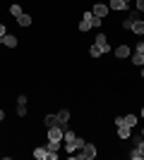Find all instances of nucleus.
Returning <instances> with one entry per match:
<instances>
[{
  "instance_id": "24",
  "label": "nucleus",
  "mask_w": 144,
  "mask_h": 160,
  "mask_svg": "<svg viewBox=\"0 0 144 160\" xmlns=\"http://www.w3.org/2000/svg\"><path fill=\"white\" fill-rule=\"evenodd\" d=\"M137 10H139V12H144V0H137Z\"/></svg>"
},
{
  "instance_id": "2",
  "label": "nucleus",
  "mask_w": 144,
  "mask_h": 160,
  "mask_svg": "<svg viewBox=\"0 0 144 160\" xmlns=\"http://www.w3.org/2000/svg\"><path fill=\"white\" fill-rule=\"evenodd\" d=\"M65 124H55V127H48V141H62V136H65Z\"/></svg>"
},
{
  "instance_id": "26",
  "label": "nucleus",
  "mask_w": 144,
  "mask_h": 160,
  "mask_svg": "<svg viewBox=\"0 0 144 160\" xmlns=\"http://www.w3.org/2000/svg\"><path fill=\"white\" fill-rule=\"evenodd\" d=\"M5 120V110H0V122Z\"/></svg>"
},
{
  "instance_id": "4",
  "label": "nucleus",
  "mask_w": 144,
  "mask_h": 160,
  "mask_svg": "<svg viewBox=\"0 0 144 160\" xmlns=\"http://www.w3.org/2000/svg\"><path fill=\"white\" fill-rule=\"evenodd\" d=\"M60 143H62V141H48V143H46V148H48V160H55V158H58Z\"/></svg>"
},
{
  "instance_id": "9",
  "label": "nucleus",
  "mask_w": 144,
  "mask_h": 160,
  "mask_svg": "<svg viewBox=\"0 0 144 160\" xmlns=\"http://www.w3.org/2000/svg\"><path fill=\"white\" fill-rule=\"evenodd\" d=\"M130 31H135L137 36H142V33H144V19H139V17H137V19L132 22V29H130Z\"/></svg>"
},
{
  "instance_id": "12",
  "label": "nucleus",
  "mask_w": 144,
  "mask_h": 160,
  "mask_svg": "<svg viewBox=\"0 0 144 160\" xmlns=\"http://www.w3.org/2000/svg\"><path fill=\"white\" fill-rule=\"evenodd\" d=\"M108 10H118V12H123V10H127V5H125V0H110Z\"/></svg>"
},
{
  "instance_id": "17",
  "label": "nucleus",
  "mask_w": 144,
  "mask_h": 160,
  "mask_svg": "<svg viewBox=\"0 0 144 160\" xmlns=\"http://www.w3.org/2000/svg\"><path fill=\"white\" fill-rule=\"evenodd\" d=\"M10 14H12L14 19H17V17L22 14V5H17V2H14V5H10Z\"/></svg>"
},
{
  "instance_id": "25",
  "label": "nucleus",
  "mask_w": 144,
  "mask_h": 160,
  "mask_svg": "<svg viewBox=\"0 0 144 160\" xmlns=\"http://www.w3.org/2000/svg\"><path fill=\"white\" fill-rule=\"evenodd\" d=\"M7 33V29H5V24H0V38H3V36H5Z\"/></svg>"
},
{
  "instance_id": "14",
  "label": "nucleus",
  "mask_w": 144,
  "mask_h": 160,
  "mask_svg": "<svg viewBox=\"0 0 144 160\" xmlns=\"http://www.w3.org/2000/svg\"><path fill=\"white\" fill-rule=\"evenodd\" d=\"M58 122H60V124H67L70 122V117H72V115H70V110H58Z\"/></svg>"
},
{
  "instance_id": "21",
  "label": "nucleus",
  "mask_w": 144,
  "mask_h": 160,
  "mask_svg": "<svg viewBox=\"0 0 144 160\" xmlns=\"http://www.w3.org/2000/svg\"><path fill=\"white\" fill-rule=\"evenodd\" d=\"M17 115H19V117H27V105H19V103H17Z\"/></svg>"
},
{
  "instance_id": "16",
  "label": "nucleus",
  "mask_w": 144,
  "mask_h": 160,
  "mask_svg": "<svg viewBox=\"0 0 144 160\" xmlns=\"http://www.w3.org/2000/svg\"><path fill=\"white\" fill-rule=\"evenodd\" d=\"M130 58H132V65H137V67H142V65H144V55H142V53H137V50H135Z\"/></svg>"
},
{
  "instance_id": "23",
  "label": "nucleus",
  "mask_w": 144,
  "mask_h": 160,
  "mask_svg": "<svg viewBox=\"0 0 144 160\" xmlns=\"http://www.w3.org/2000/svg\"><path fill=\"white\" fill-rule=\"evenodd\" d=\"M27 100H29L27 96H17V103H19V105H27Z\"/></svg>"
},
{
  "instance_id": "11",
  "label": "nucleus",
  "mask_w": 144,
  "mask_h": 160,
  "mask_svg": "<svg viewBox=\"0 0 144 160\" xmlns=\"http://www.w3.org/2000/svg\"><path fill=\"white\" fill-rule=\"evenodd\" d=\"M34 158H36V160H48V148H46V146L34 148Z\"/></svg>"
},
{
  "instance_id": "20",
  "label": "nucleus",
  "mask_w": 144,
  "mask_h": 160,
  "mask_svg": "<svg viewBox=\"0 0 144 160\" xmlns=\"http://www.w3.org/2000/svg\"><path fill=\"white\" fill-rule=\"evenodd\" d=\"M89 55H91V58H101L103 53H101V50H99L96 46H91V48H89Z\"/></svg>"
},
{
  "instance_id": "28",
  "label": "nucleus",
  "mask_w": 144,
  "mask_h": 160,
  "mask_svg": "<svg viewBox=\"0 0 144 160\" xmlns=\"http://www.w3.org/2000/svg\"><path fill=\"white\" fill-rule=\"evenodd\" d=\"M125 5H130V0H125Z\"/></svg>"
},
{
  "instance_id": "3",
  "label": "nucleus",
  "mask_w": 144,
  "mask_h": 160,
  "mask_svg": "<svg viewBox=\"0 0 144 160\" xmlns=\"http://www.w3.org/2000/svg\"><path fill=\"white\" fill-rule=\"evenodd\" d=\"M94 46L99 48L101 53H110V43H108V36H106V33H99V36H96Z\"/></svg>"
},
{
  "instance_id": "18",
  "label": "nucleus",
  "mask_w": 144,
  "mask_h": 160,
  "mask_svg": "<svg viewBox=\"0 0 144 160\" xmlns=\"http://www.w3.org/2000/svg\"><path fill=\"white\" fill-rule=\"evenodd\" d=\"M135 151L139 153V160H144V139L139 141V143H135Z\"/></svg>"
},
{
  "instance_id": "13",
  "label": "nucleus",
  "mask_w": 144,
  "mask_h": 160,
  "mask_svg": "<svg viewBox=\"0 0 144 160\" xmlns=\"http://www.w3.org/2000/svg\"><path fill=\"white\" fill-rule=\"evenodd\" d=\"M84 19L87 22H91V27H101V17H96V14H91V12H84Z\"/></svg>"
},
{
  "instance_id": "15",
  "label": "nucleus",
  "mask_w": 144,
  "mask_h": 160,
  "mask_svg": "<svg viewBox=\"0 0 144 160\" xmlns=\"http://www.w3.org/2000/svg\"><path fill=\"white\" fill-rule=\"evenodd\" d=\"M43 124H46V129H48V127H55V124H60V122H58V115H46Z\"/></svg>"
},
{
  "instance_id": "1",
  "label": "nucleus",
  "mask_w": 144,
  "mask_h": 160,
  "mask_svg": "<svg viewBox=\"0 0 144 160\" xmlns=\"http://www.w3.org/2000/svg\"><path fill=\"white\" fill-rule=\"evenodd\" d=\"M62 141H65V151H67L70 155L75 153V151H79V148L87 143V141H84L82 136H77L72 129H65V136H62Z\"/></svg>"
},
{
  "instance_id": "27",
  "label": "nucleus",
  "mask_w": 144,
  "mask_h": 160,
  "mask_svg": "<svg viewBox=\"0 0 144 160\" xmlns=\"http://www.w3.org/2000/svg\"><path fill=\"white\" fill-rule=\"evenodd\" d=\"M139 117H142V120H144V105H142V115H139Z\"/></svg>"
},
{
  "instance_id": "22",
  "label": "nucleus",
  "mask_w": 144,
  "mask_h": 160,
  "mask_svg": "<svg viewBox=\"0 0 144 160\" xmlns=\"http://www.w3.org/2000/svg\"><path fill=\"white\" fill-rule=\"evenodd\" d=\"M135 50H137V53H142V55H144V41H139L137 46H135Z\"/></svg>"
},
{
  "instance_id": "10",
  "label": "nucleus",
  "mask_w": 144,
  "mask_h": 160,
  "mask_svg": "<svg viewBox=\"0 0 144 160\" xmlns=\"http://www.w3.org/2000/svg\"><path fill=\"white\" fill-rule=\"evenodd\" d=\"M0 43H3V46H7V48H14V46H17V38H14L12 33H5V36L0 38Z\"/></svg>"
},
{
  "instance_id": "19",
  "label": "nucleus",
  "mask_w": 144,
  "mask_h": 160,
  "mask_svg": "<svg viewBox=\"0 0 144 160\" xmlns=\"http://www.w3.org/2000/svg\"><path fill=\"white\" fill-rule=\"evenodd\" d=\"M77 29H79V31H89V29H91V22L82 19V22H79V27H77Z\"/></svg>"
},
{
  "instance_id": "8",
  "label": "nucleus",
  "mask_w": 144,
  "mask_h": 160,
  "mask_svg": "<svg viewBox=\"0 0 144 160\" xmlns=\"http://www.w3.org/2000/svg\"><path fill=\"white\" fill-rule=\"evenodd\" d=\"M118 136H120V139H130V136H132V127H127V124H118Z\"/></svg>"
},
{
  "instance_id": "6",
  "label": "nucleus",
  "mask_w": 144,
  "mask_h": 160,
  "mask_svg": "<svg viewBox=\"0 0 144 160\" xmlns=\"http://www.w3.org/2000/svg\"><path fill=\"white\" fill-rule=\"evenodd\" d=\"M91 14H96V17H101V19H103V17L108 14V5H103V2H96V5H94V12H91Z\"/></svg>"
},
{
  "instance_id": "7",
  "label": "nucleus",
  "mask_w": 144,
  "mask_h": 160,
  "mask_svg": "<svg viewBox=\"0 0 144 160\" xmlns=\"http://www.w3.org/2000/svg\"><path fill=\"white\" fill-rule=\"evenodd\" d=\"M31 22H34V17L27 14V12H22L19 17H17V24H19V27H31Z\"/></svg>"
},
{
  "instance_id": "5",
  "label": "nucleus",
  "mask_w": 144,
  "mask_h": 160,
  "mask_svg": "<svg viewBox=\"0 0 144 160\" xmlns=\"http://www.w3.org/2000/svg\"><path fill=\"white\" fill-rule=\"evenodd\" d=\"M130 46H118L115 48V58H118V60H125V58H130Z\"/></svg>"
}]
</instances>
